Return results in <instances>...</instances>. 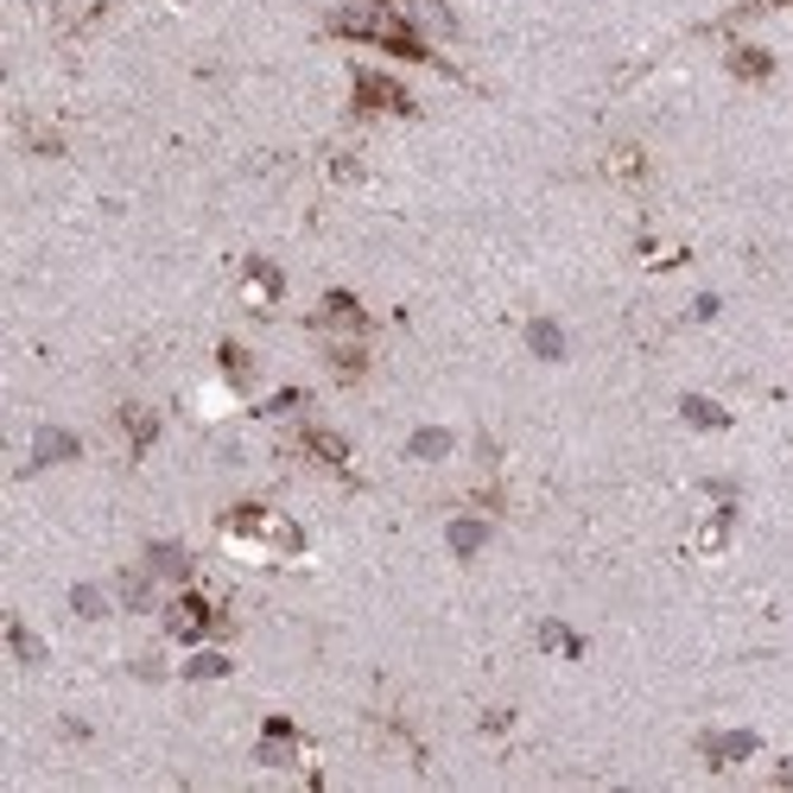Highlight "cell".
<instances>
[{
	"label": "cell",
	"mask_w": 793,
	"mask_h": 793,
	"mask_svg": "<svg viewBox=\"0 0 793 793\" xmlns=\"http://www.w3.org/2000/svg\"><path fill=\"white\" fill-rule=\"evenodd\" d=\"M331 39H356V45H382V52L407 57V64H432L444 71V57L426 45V32L412 26L407 13H394L387 0H350L331 13Z\"/></svg>",
	"instance_id": "1"
},
{
	"label": "cell",
	"mask_w": 793,
	"mask_h": 793,
	"mask_svg": "<svg viewBox=\"0 0 793 793\" xmlns=\"http://www.w3.org/2000/svg\"><path fill=\"white\" fill-rule=\"evenodd\" d=\"M350 115H356V121H375V115H419V103H412L407 83H394L387 71H356Z\"/></svg>",
	"instance_id": "2"
},
{
	"label": "cell",
	"mask_w": 793,
	"mask_h": 793,
	"mask_svg": "<svg viewBox=\"0 0 793 793\" xmlns=\"http://www.w3.org/2000/svg\"><path fill=\"white\" fill-rule=\"evenodd\" d=\"M223 534H235V539H274V546H286V553H299V546H306L292 521H280V514L255 508V502H242V508L223 514Z\"/></svg>",
	"instance_id": "3"
},
{
	"label": "cell",
	"mask_w": 793,
	"mask_h": 793,
	"mask_svg": "<svg viewBox=\"0 0 793 793\" xmlns=\"http://www.w3.org/2000/svg\"><path fill=\"white\" fill-rule=\"evenodd\" d=\"M165 635H172V641H204V635H216V610H210L197 590H179V597L165 603Z\"/></svg>",
	"instance_id": "4"
},
{
	"label": "cell",
	"mask_w": 793,
	"mask_h": 793,
	"mask_svg": "<svg viewBox=\"0 0 793 793\" xmlns=\"http://www.w3.org/2000/svg\"><path fill=\"white\" fill-rule=\"evenodd\" d=\"M311 331H324V336H368V311H362L350 292H324L318 311H311Z\"/></svg>",
	"instance_id": "5"
},
{
	"label": "cell",
	"mask_w": 793,
	"mask_h": 793,
	"mask_svg": "<svg viewBox=\"0 0 793 793\" xmlns=\"http://www.w3.org/2000/svg\"><path fill=\"white\" fill-rule=\"evenodd\" d=\"M762 742H756V730H711V737H698V756L711 768H724V762H742V756H756Z\"/></svg>",
	"instance_id": "6"
},
{
	"label": "cell",
	"mask_w": 793,
	"mask_h": 793,
	"mask_svg": "<svg viewBox=\"0 0 793 793\" xmlns=\"http://www.w3.org/2000/svg\"><path fill=\"white\" fill-rule=\"evenodd\" d=\"M299 444H306V458L331 463V470H350V444H343L336 432H324V426H306V432H299Z\"/></svg>",
	"instance_id": "7"
},
{
	"label": "cell",
	"mask_w": 793,
	"mask_h": 793,
	"mask_svg": "<svg viewBox=\"0 0 793 793\" xmlns=\"http://www.w3.org/2000/svg\"><path fill=\"white\" fill-rule=\"evenodd\" d=\"M407 20L419 32H438V39H451L458 20H451V0H407Z\"/></svg>",
	"instance_id": "8"
},
{
	"label": "cell",
	"mask_w": 793,
	"mask_h": 793,
	"mask_svg": "<svg viewBox=\"0 0 793 793\" xmlns=\"http://www.w3.org/2000/svg\"><path fill=\"white\" fill-rule=\"evenodd\" d=\"M121 426H128V444H133V458L147 451L159 438V412H147V407H121Z\"/></svg>",
	"instance_id": "9"
},
{
	"label": "cell",
	"mask_w": 793,
	"mask_h": 793,
	"mask_svg": "<svg viewBox=\"0 0 793 793\" xmlns=\"http://www.w3.org/2000/svg\"><path fill=\"white\" fill-rule=\"evenodd\" d=\"M730 71H737L742 83H762V77H774V57L756 52V45H737V52H730Z\"/></svg>",
	"instance_id": "10"
},
{
	"label": "cell",
	"mask_w": 793,
	"mask_h": 793,
	"mask_svg": "<svg viewBox=\"0 0 793 793\" xmlns=\"http://www.w3.org/2000/svg\"><path fill=\"white\" fill-rule=\"evenodd\" d=\"M64 458H77V438H71V432H39L32 470H45V463H64Z\"/></svg>",
	"instance_id": "11"
},
{
	"label": "cell",
	"mask_w": 793,
	"mask_h": 793,
	"mask_svg": "<svg viewBox=\"0 0 793 793\" xmlns=\"http://www.w3.org/2000/svg\"><path fill=\"white\" fill-rule=\"evenodd\" d=\"M147 565H153L159 578H191V559H184L179 546H153V553H147Z\"/></svg>",
	"instance_id": "12"
},
{
	"label": "cell",
	"mask_w": 793,
	"mask_h": 793,
	"mask_svg": "<svg viewBox=\"0 0 793 793\" xmlns=\"http://www.w3.org/2000/svg\"><path fill=\"white\" fill-rule=\"evenodd\" d=\"M527 343H534L539 356H565V336H559V324H546V318H539V324H527Z\"/></svg>",
	"instance_id": "13"
},
{
	"label": "cell",
	"mask_w": 793,
	"mask_h": 793,
	"mask_svg": "<svg viewBox=\"0 0 793 793\" xmlns=\"http://www.w3.org/2000/svg\"><path fill=\"white\" fill-rule=\"evenodd\" d=\"M248 280H255L260 299H280V267L274 260H248Z\"/></svg>",
	"instance_id": "14"
},
{
	"label": "cell",
	"mask_w": 793,
	"mask_h": 793,
	"mask_svg": "<svg viewBox=\"0 0 793 793\" xmlns=\"http://www.w3.org/2000/svg\"><path fill=\"white\" fill-rule=\"evenodd\" d=\"M223 368H229V382H235V387L255 382V362H248V350H235V343H223Z\"/></svg>",
	"instance_id": "15"
},
{
	"label": "cell",
	"mask_w": 793,
	"mask_h": 793,
	"mask_svg": "<svg viewBox=\"0 0 793 793\" xmlns=\"http://www.w3.org/2000/svg\"><path fill=\"white\" fill-rule=\"evenodd\" d=\"M679 412H686L692 426H711V432H717V426H730V412H724V407H711V400H686Z\"/></svg>",
	"instance_id": "16"
},
{
	"label": "cell",
	"mask_w": 793,
	"mask_h": 793,
	"mask_svg": "<svg viewBox=\"0 0 793 793\" xmlns=\"http://www.w3.org/2000/svg\"><path fill=\"white\" fill-rule=\"evenodd\" d=\"M7 641H13V654H20V661H26V666L39 661V641L26 635V622H20V615H13V622H7Z\"/></svg>",
	"instance_id": "17"
},
{
	"label": "cell",
	"mask_w": 793,
	"mask_h": 793,
	"mask_svg": "<svg viewBox=\"0 0 793 793\" xmlns=\"http://www.w3.org/2000/svg\"><path fill=\"white\" fill-rule=\"evenodd\" d=\"M451 546H458L463 559H470V553L483 546V521H458V527H451Z\"/></svg>",
	"instance_id": "18"
},
{
	"label": "cell",
	"mask_w": 793,
	"mask_h": 793,
	"mask_svg": "<svg viewBox=\"0 0 793 793\" xmlns=\"http://www.w3.org/2000/svg\"><path fill=\"white\" fill-rule=\"evenodd\" d=\"M444 451H451V438L444 432H419L412 438V458H444Z\"/></svg>",
	"instance_id": "19"
},
{
	"label": "cell",
	"mask_w": 793,
	"mask_h": 793,
	"mask_svg": "<svg viewBox=\"0 0 793 793\" xmlns=\"http://www.w3.org/2000/svg\"><path fill=\"white\" fill-rule=\"evenodd\" d=\"M223 673H229L223 654H197V661H191V679H223Z\"/></svg>",
	"instance_id": "20"
},
{
	"label": "cell",
	"mask_w": 793,
	"mask_h": 793,
	"mask_svg": "<svg viewBox=\"0 0 793 793\" xmlns=\"http://www.w3.org/2000/svg\"><path fill=\"white\" fill-rule=\"evenodd\" d=\"M539 641H546V647H565V654H578V635H565L559 622H546V629H539Z\"/></svg>",
	"instance_id": "21"
},
{
	"label": "cell",
	"mask_w": 793,
	"mask_h": 793,
	"mask_svg": "<svg viewBox=\"0 0 793 793\" xmlns=\"http://www.w3.org/2000/svg\"><path fill=\"white\" fill-rule=\"evenodd\" d=\"M103 610H108V603H103L89 585H83V590H77V615H103Z\"/></svg>",
	"instance_id": "22"
},
{
	"label": "cell",
	"mask_w": 793,
	"mask_h": 793,
	"mask_svg": "<svg viewBox=\"0 0 793 793\" xmlns=\"http://www.w3.org/2000/svg\"><path fill=\"white\" fill-rule=\"evenodd\" d=\"M768 7H793V0H749L742 13H768Z\"/></svg>",
	"instance_id": "23"
},
{
	"label": "cell",
	"mask_w": 793,
	"mask_h": 793,
	"mask_svg": "<svg viewBox=\"0 0 793 793\" xmlns=\"http://www.w3.org/2000/svg\"><path fill=\"white\" fill-rule=\"evenodd\" d=\"M781 781H793V762H787V768H781Z\"/></svg>",
	"instance_id": "24"
},
{
	"label": "cell",
	"mask_w": 793,
	"mask_h": 793,
	"mask_svg": "<svg viewBox=\"0 0 793 793\" xmlns=\"http://www.w3.org/2000/svg\"><path fill=\"white\" fill-rule=\"evenodd\" d=\"M103 7H115V0H96V13H103Z\"/></svg>",
	"instance_id": "25"
}]
</instances>
